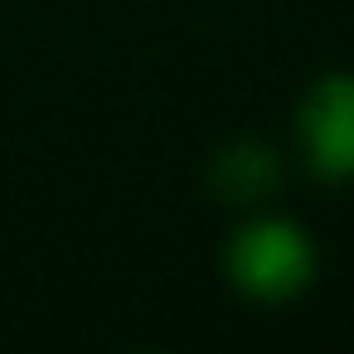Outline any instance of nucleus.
Masks as SVG:
<instances>
[{
  "instance_id": "f257e3e1",
  "label": "nucleus",
  "mask_w": 354,
  "mask_h": 354,
  "mask_svg": "<svg viewBox=\"0 0 354 354\" xmlns=\"http://www.w3.org/2000/svg\"><path fill=\"white\" fill-rule=\"evenodd\" d=\"M223 277L238 296L281 306L315 281V243L286 214H257L233 228L223 248Z\"/></svg>"
},
{
  "instance_id": "f03ea898",
  "label": "nucleus",
  "mask_w": 354,
  "mask_h": 354,
  "mask_svg": "<svg viewBox=\"0 0 354 354\" xmlns=\"http://www.w3.org/2000/svg\"><path fill=\"white\" fill-rule=\"evenodd\" d=\"M296 146L315 180H354V73H320L296 107Z\"/></svg>"
},
{
  "instance_id": "7ed1b4c3",
  "label": "nucleus",
  "mask_w": 354,
  "mask_h": 354,
  "mask_svg": "<svg viewBox=\"0 0 354 354\" xmlns=\"http://www.w3.org/2000/svg\"><path fill=\"white\" fill-rule=\"evenodd\" d=\"M209 180H214V189H218L228 204H257V199H267V194L277 189L281 165H277V151H272V146H262V141H238V146H228V151L214 156Z\"/></svg>"
}]
</instances>
